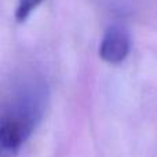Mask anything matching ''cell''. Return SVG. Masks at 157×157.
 Instances as JSON below:
<instances>
[{
    "label": "cell",
    "instance_id": "1",
    "mask_svg": "<svg viewBox=\"0 0 157 157\" xmlns=\"http://www.w3.org/2000/svg\"><path fill=\"white\" fill-rule=\"evenodd\" d=\"M131 50V37L121 25H112L105 32L99 44V57L110 65L121 63Z\"/></svg>",
    "mask_w": 157,
    "mask_h": 157
},
{
    "label": "cell",
    "instance_id": "2",
    "mask_svg": "<svg viewBox=\"0 0 157 157\" xmlns=\"http://www.w3.org/2000/svg\"><path fill=\"white\" fill-rule=\"evenodd\" d=\"M44 0H18L15 8V19L17 22H25L29 15L43 3Z\"/></svg>",
    "mask_w": 157,
    "mask_h": 157
}]
</instances>
